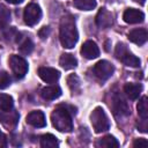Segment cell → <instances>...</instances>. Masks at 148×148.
<instances>
[{"label": "cell", "instance_id": "1", "mask_svg": "<svg viewBox=\"0 0 148 148\" xmlns=\"http://www.w3.org/2000/svg\"><path fill=\"white\" fill-rule=\"evenodd\" d=\"M60 43L65 49H73L79 39V32L76 29L75 20L72 15H66L60 21L59 29Z\"/></svg>", "mask_w": 148, "mask_h": 148}, {"label": "cell", "instance_id": "6", "mask_svg": "<svg viewBox=\"0 0 148 148\" xmlns=\"http://www.w3.org/2000/svg\"><path fill=\"white\" fill-rule=\"evenodd\" d=\"M92 72L96 77H98L102 81H105L112 76V74L114 72V67L108 60H99L92 67Z\"/></svg>", "mask_w": 148, "mask_h": 148}, {"label": "cell", "instance_id": "15", "mask_svg": "<svg viewBox=\"0 0 148 148\" xmlns=\"http://www.w3.org/2000/svg\"><path fill=\"white\" fill-rule=\"evenodd\" d=\"M148 34L146 29H133L128 32V39L136 44V45H143L147 42Z\"/></svg>", "mask_w": 148, "mask_h": 148}, {"label": "cell", "instance_id": "18", "mask_svg": "<svg viewBox=\"0 0 148 148\" xmlns=\"http://www.w3.org/2000/svg\"><path fill=\"white\" fill-rule=\"evenodd\" d=\"M59 64L64 69H73L77 66V60L73 54L64 53L59 59Z\"/></svg>", "mask_w": 148, "mask_h": 148}, {"label": "cell", "instance_id": "30", "mask_svg": "<svg viewBox=\"0 0 148 148\" xmlns=\"http://www.w3.org/2000/svg\"><path fill=\"white\" fill-rule=\"evenodd\" d=\"M2 146H6V136L0 130V147H2Z\"/></svg>", "mask_w": 148, "mask_h": 148}, {"label": "cell", "instance_id": "9", "mask_svg": "<svg viewBox=\"0 0 148 148\" xmlns=\"http://www.w3.org/2000/svg\"><path fill=\"white\" fill-rule=\"evenodd\" d=\"M38 75L46 83H56L60 77V72L56 68L43 66L38 68Z\"/></svg>", "mask_w": 148, "mask_h": 148}, {"label": "cell", "instance_id": "17", "mask_svg": "<svg viewBox=\"0 0 148 148\" xmlns=\"http://www.w3.org/2000/svg\"><path fill=\"white\" fill-rule=\"evenodd\" d=\"M142 91V84L141 83H132V82H128L124 86V92L126 94V96L134 101L139 97V95L141 94Z\"/></svg>", "mask_w": 148, "mask_h": 148}, {"label": "cell", "instance_id": "26", "mask_svg": "<svg viewBox=\"0 0 148 148\" xmlns=\"http://www.w3.org/2000/svg\"><path fill=\"white\" fill-rule=\"evenodd\" d=\"M67 83H68V86H69V88H71V90H72L73 92H74V91H77V90L80 89V80H79V77H77L76 75H74V74H72V75L68 76Z\"/></svg>", "mask_w": 148, "mask_h": 148}, {"label": "cell", "instance_id": "10", "mask_svg": "<svg viewBox=\"0 0 148 148\" xmlns=\"http://www.w3.org/2000/svg\"><path fill=\"white\" fill-rule=\"evenodd\" d=\"M96 24L97 27H99L101 29H106L110 28L113 24V17L112 14L105 9V8H101L96 15Z\"/></svg>", "mask_w": 148, "mask_h": 148}, {"label": "cell", "instance_id": "11", "mask_svg": "<svg viewBox=\"0 0 148 148\" xmlns=\"http://www.w3.org/2000/svg\"><path fill=\"white\" fill-rule=\"evenodd\" d=\"M25 120H27V123L29 125H31L32 127H37V128L44 127L46 125L45 114L39 110H35V111L29 112L27 118H25Z\"/></svg>", "mask_w": 148, "mask_h": 148}, {"label": "cell", "instance_id": "4", "mask_svg": "<svg viewBox=\"0 0 148 148\" xmlns=\"http://www.w3.org/2000/svg\"><path fill=\"white\" fill-rule=\"evenodd\" d=\"M116 57L118 60H120L124 65L128 67H139L141 61L138 57H135L133 53H131L126 45L123 43H118L116 46Z\"/></svg>", "mask_w": 148, "mask_h": 148}, {"label": "cell", "instance_id": "21", "mask_svg": "<svg viewBox=\"0 0 148 148\" xmlns=\"http://www.w3.org/2000/svg\"><path fill=\"white\" fill-rule=\"evenodd\" d=\"M13 106H14L13 97L7 94H0V110L9 111V110H13Z\"/></svg>", "mask_w": 148, "mask_h": 148}, {"label": "cell", "instance_id": "31", "mask_svg": "<svg viewBox=\"0 0 148 148\" xmlns=\"http://www.w3.org/2000/svg\"><path fill=\"white\" fill-rule=\"evenodd\" d=\"M6 1L9 2V3H13V5H18V3L23 2V0H6Z\"/></svg>", "mask_w": 148, "mask_h": 148}, {"label": "cell", "instance_id": "22", "mask_svg": "<svg viewBox=\"0 0 148 148\" xmlns=\"http://www.w3.org/2000/svg\"><path fill=\"white\" fill-rule=\"evenodd\" d=\"M73 5L80 10H92L96 7V0H74Z\"/></svg>", "mask_w": 148, "mask_h": 148}, {"label": "cell", "instance_id": "14", "mask_svg": "<svg viewBox=\"0 0 148 148\" xmlns=\"http://www.w3.org/2000/svg\"><path fill=\"white\" fill-rule=\"evenodd\" d=\"M18 113L16 111H1L0 112V121L7 128H14L18 121Z\"/></svg>", "mask_w": 148, "mask_h": 148}, {"label": "cell", "instance_id": "24", "mask_svg": "<svg viewBox=\"0 0 148 148\" xmlns=\"http://www.w3.org/2000/svg\"><path fill=\"white\" fill-rule=\"evenodd\" d=\"M10 21V12L9 9L3 6V5H0V27L1 28H5Z\"/></svg>", "mask_w": 148, "mask_h": 148}, {"label": "cell", "instance_id": "27", "mask_svg": "<svg viewBox=\"0 0 148 148\" xmlns=\"http://www.w3.org/2000/svg\"><path fill=\"white\" fill-rule=\"evenodd\" d=\"M10 82H12V80H10L9 74L5 71H1L0 72V89L7 88L10 84Z\"/></svg>", "mask_w": 148, "mask_h": 148}, {"label": "cell", "instance_id": "29", "mask_svg": "<svg viewBox=\"0 0 148 148\" xmlns=\"http://www.w3.org/2000/svg\"><path fill=\"white\" fill-rule=\"evenodd\" d=\"M38 35H39V37H40L42 39L47 38V36L50 35V28H49V27H43V28L39 30Z\"/></svg>", "mask_w": 148, "mask_h": 148}, {"label": "cell", "instance_id": "19", "mask_svg": "<svg viewBox=\"0 0 148 148\" xmlns=\"http://www.w3.org/2000/svg\"><path fill=\"white\" fill-rule=\"evenodd\" d=\"M95 146L98 148H117V147H119V142L114 136L105 135L102 139H98L96 141Z\"/></svg>", "mask_w": 148, "mask_h": 148}, {"label": "cell", "instance_id": "28", "mask_svg": "<svg viewBox=\"0 0 148 148\" xmlns=\"http://www.w3.org/2000/svg\"><path fill=\"white\" fill-rule=\"evenodd\" d=\"M147 146H148V141H147L146 139H142V138H140V139H136V140L133 142V147L145 148V147H147Z\"/></svg>", "mask_w": 148, "mask_h": 148}, {"label": "cell", "instance_id": "3", "mask_svg": "<svg viewBox=\"0 0 148 148\" xmlns=\"http://www.w3.org/2000/svg\"><path fill=\"white\" fill-rule=\"evenodd\" d=\"M90 121L96 133H102L110 128L109 117L106 116L105 111L101 106H97L92 110V112L90 113Z\"/></svg>", "mask_w": 148, "mask_h": 148}, {"label": "cell", "instance_id": "12", "mask_svg": "<svg viewBox=\"0 0 148 148\" xmlns=\"http://www.w3.org/2000/svg\"><path fill=\"white\" fill-rule=\"evenodd\" d=\"M123 18L126 23L130 24H135V23H141L145 20V14L135 8H127L124 14H123Z\"/></svg>", "mask_w": 148, "mask_h": 148}, {"label": "cell", "instance_id": "13", "mask_svg": "<svg viewBox=\"0 0 148 148\" xmlns=\"http://www.w3.org/2000/svg\"><path fill=\"white\" fill-rule=\"evenodd\" d=\"M81 54L86 59H95L99 56V49L94 40H87L81 46Z\"/></svg>", "mask_w": 148, "mask_h": 148}, {"label": "cell", "instance_id": "23", "mask_svg": "<svg viewBox=\"0 0 148 148\" xmlns=\"http://www.w3.org/2000/svg\"><path fill=\"white\" fill-rule=\"evenodd\" d=\"M136 109H138V114L140 116L141 119H147L148 118V102H147L146 96H142L139 99Z\"/></svg>", "mask_w": 148, "mask_h": 148}, {"label": "cell", "instance_id": "7", "mask_svg": "<svg viewBox=\"0 0 148 148\" xmlns=\"http://www.w3.org/2000/svg\"><path fill=\"white\" fill-rule=\"evenodd\" d=\"M23 18L25 24L28 25H35L37 24L42 18V9L37 3H29L23 13Z\"/></svg>", "mask_w": 148, "mask_h": 148}, {"label": "cell", "instance_id": "8", "mask_svg": "<svg viewBox=\"0 0 148 148\" xmlns=\"http://www.w3.org/2000/svg\"><path fill=\"white\" fill-rule=\"evenodd\" d=\"M112 109L114 114L117 116H128L131 113L130 111V106L126 102V99L124 98V96L120 92H114L112 96Z\"/></svg>", "mask_w": 148, "mask_h": 148}, {"label": "cell", "instance_id": "2", "mask_svg": "<svg viewBox=\"0 0 148 148\" xmlns=\"http://www.w3.org/2000/svg\"><path fill=\"white\" fill-rule=\"evenodd\" d=\"M72 114H73V112L68 110L67 105H59L51 113L52 125L59 132H65V133L72 132V130H73Z\"/></svg>", "mask_w": 148, "mask_h": 148}, {"label": "cell", "instance_id": "5", "mask_svg": "<svg viewBox=\"0 0 148 148\" xmlns=\"http://www.w3.org/2000/svg\"><path fill=\"white\" fill-rule=\"evenodd\" d=\"M9 66L14 73V75L17 79H22L25 76V74L28 73V62L27 60L21 57V56H16L13 54L9 57Z\"/></svg>", "mask_w": 148, "mask_h": 148}, {"label": "cell", "instance_id": "32", "mask_svg": "<svg viewBox=\"0 0 148 148\" xmlns=\"http://www.w3.org/2000/svg\"><path fill=\"white\" fill-rule=\"evenodd\" d=\"M135 2H139L140 5H145V2H146V0H134Z\"/></svg>", "mask_w": 148, "mask_h": 148}, {"label": "cell", "instance_id": "20", "mask_svg": "<svg viewBox=\"0 0 148 148\" xmlns=\"http://www.w3.org/2000/svg\"><path fill=\"white\" fill-rule=\"evenodd\" d=\"M40 146L43 148H57L59 142L53 134H44L40 136Z\"/></svg>", "mask_w": 148, "mask_h": 148}, {"label": "cell", "instance_id": "16", "mask_svg": "<svg viewBox=\"0 0 148 148\" xmlns=\"http://www.w3.org/2000/svg\"><path fill=\"white\" fill-rule=\"evenodd\" d=\"M61 95V89L59 86H46L44 87L42 90H40V96L44 98V99H47V101H53L56 98H58L59 96Z\"/></svg>", "mask_w": 148, "mask_h": 148}, {"label": "cell", "instance_id": "25", "mask_svg": "<svg viewBox=\"0 0 148 148\" xmlns=\"http://www.w3.org/2000/svg\"><path fill=\"white\" fill-rule=\"evenodd\" d=\"M18 50H20V52L22 54H29V53H31L32 50H34V43H32V40L30 38L23 39V42L18 46Z\"/></svg>", "mask_w": 148, "mask_h": 148}]
</instances>
